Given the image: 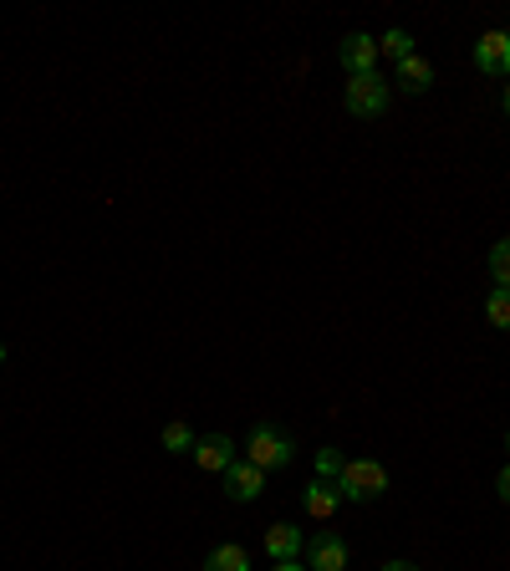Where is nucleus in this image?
I'll return each mask as SVG.
<instances>
[{
	"label": "nucleus",
	"mask_w": 510,
	"mask_h": 571,
	"mask_svg": "<svg viewBox=\"0 0 510 571\" xmlns=\"http://www.w3.org/2000/svg\"><path fill=\"white\" fill-rule=\"evenodd\" d=\"M337 490H342V500L367 505V500H378L383 490H388V469H383L378 459H348L342 475H337Z\"/></svg>",
	"instance_id": "f257e3e1"
},
{
	"label": "nucleus",
	"mask_w": 510,
	"mask_h": 571,
	"mask_svg": "<svg viewBox=\"0 0 510 571\" xmlns=\"http://www.w3.org/2000/svg\"><path fill=\"white\" fill-rule=\"evenodd\" d=\"M337 500H342L337 480H311V484H306V495H302V505H306V515H311V521H327V515L337 511Z\"/></svg>",
	"instance_id": "9d476101"
},
{
	"label": "nucleus",
	"mask_w": 510,
	"mask_h": 571,
	"mask_svg": "<svg viewBox=\"0 0 510 571\" xmlns=\"http://www.w3.org/2000/svg\"><path fill=\"white\" fill-rule=\"evenodd\" d=\"M352 117H383L388 113V82L378 72H363V77H348V92H342Z\"/></svg>",
	"instance_id": "7ed1b4c3"
},
{
	"label": "nucleus",
	"mask_w": 510,
	"mask_h": 571,
	"mask_svg": "<svg viewBox=\"0 0 510 571\" xmlns=\"http://www.w3.org/2000/svg\"><path fill=\"white\" fill-rule=\"evenodd\" d=\"M398 88H404V92H429V88H434V67H429L423 57L398 61Z\"/></svg>",
	"instance_id": "9b49d317"
},
{
	"label": "nucleus",
	"mask_w": 510,
	"mask_h": 571,
	"mask_svg": "<svg viewBox=\"0 0 510 571\" xmlns=\"http://www.w3.org/2000/svg\"><path fill=\"white\" fill-rule=\"evenodd\" d=\"M271 571H306V567H302V561H276Z\"/></svg>",
	"instance_id": "aec40b11"
},
{
	"label": "nucleus",
	"mask_w": 510,
	"mask_h": 571,
	"mask_svg": "<svg viewBox=\"0 0 510 571\" xmlns=\"http://www.w3.org/2000/svg\"><path fill=\"white\" fill-rule=\"evenodd\" d=\"M219 480H225V495L246 505V500H261V490H265V469H256L250 459H235V465L225 469Z\"/></svg>",
	"instance_id": "0eeeda50"
},
{
	"label": "nucleus",
	"mask_w": 510,
	"mask_h": 571,
	"mask_svg": "<svg viewBox=\"0 0 510 571\" xmlns=\"http://www.w3.org/2000/svg\"><path fill=\"white\" fill-rule=\"evenodd\" d=\"M204 571H250V551L246 546H215L204 557Z\"/></svg>",
	"instance_id": "f8f14e48"
},
{
	"label": "nucleus",
	"mask_w": 510,
	"mask_h": 571,
	"mask_svg": "<svg viewBox=\"0 0 510 571\" xmlns=\"http://www.w3.org/2000/svg\"><path fill=\"white\" fill-rule=\"evenodd\" d=\"M496 490H500V500L510 505V465H500V475H496Z\"/></svg>",
	"instance_id": "a211bd4d"
},
{
	"label": "nucleus",
	"mask_w": 510,
	"mask_h": 571,
	"mask_svg": "<svg viewBox=\"0 0 510 571\" xmlns=\"http://www.w3.org/2000/svg\"><path fill=\"white\" fill-rule=\"evenodd\" d=\"M0 363H5V342H0Z\"/></svg>",
	"instance_id": "4be33fe9"
},
{
	"label": "nucleus",
	"mask_w": 510,
	"mask_h": 571,
	"mask_svg": "<svg viewBox=\"0 0 510 571\" xmlns=\"http://www.w3.org/2000/svg\"><path fill=\"white\" fill-rule=\"evenodd\" d=\"M378 57L408 61V57H413V36H408L404 26H394V31H388V36H383V42H378Z\"/></svg>",
	"instance_id": "ddd939ff"
},
{
	"label": "nucleus",
	"mask_w": 510,
	"mask_h": 571,
	"mask_svg": "<svg viewBox=\"0 0 510 571\" xmlns=\"http://www.w3.org/2000/svg\"><path fill=\"white\" fill-rule=\"evenodd\" d=\"M194 465L204 469V475H225V469L235 465V444L225 439V434H204V439H194Z\"/></svg>",
	"instance_id": "6e6552de"
},
{
	"label": "nucleus",
	"mask_w": 510,
	"mask_h": 571,
	"mask_svg": "<svg viewBox=\"0 0 510 571\" xmlns=\"http://www.w3.org/2000/svg\"><path fill=\"white\" fill-rule=\"evenodd\" d=\"M342 465H348V459L337 455V449H317V480H337Z\"/></svg>",
	"instance_id": "f3484780"
},
{
	"label": "nucleus",
	"mask_w": 510,
	"mask_h": 571,
	"mask_svg": "<svg viewBox=\"0 0 510 571\" xmlns=\"http://www.w3.org/2000/svg\"><path fill=\"white\" fill-rule=\"evenodd\" d=\"M302 530H296L292 526V521H281V526H271V530H265V557H271V561H296V557H302Z\"/></svg>",
	"instance_id": "1a4fd4ad"
},
{
	"label": "nucleus",
	"mask_w": 510,
	"mask_h": 571,
	"mask_svg": "<svg viewBox=\"0 0 510 571\" xmlns=\"http://www.w3.org/2000/svg\"><path fill=\"white\" fill-rule=\"evenodd\" d=\"M292 455H296V444L286 439L276 424H256V429H250L246 459L256 469H286V465H292Z\"/></svg>",
	"instance_id": "f03ea898"
},
{
	"label": "nucleus",
	"mask_w": 510,
	"mask_h": 571,
	"mask_svg": "<svg viewBox=\"0 0 510 571\" xmlns=\"http://www.w3.org/2000/svg\"><path fill=\"white\" fill-rule=\"evenodd\" d=\"M485 317H490V327L510 332V292H506V286H496V292H490V301H485Z\"/></svg>",
	"instance_id": "4468645a"
},
{
	"label": "nucleus",
	"mask_w": 510,
	"mask_h": 571,
	"mask_svg": "<svg viewBox=\"0 0 510 571\" xmlns=\"http://www.w3.org/2000/svg\"><path fill=\"white\" fill-rule=\"evenodd\" d=\"M500 103H506V117H510V82H506V98H500Z\"/></svg>",
	"instance_id": "412c9836"
},
{
	"label": "nucleus",
	"mask_w": 510,
	"mask_h": 571,
	"mask_svg": "<svg viewBox=\"0 0 510 571\" xmlns=\"http://www.w3.org/2000/svg\"><path fill=\"white\" fill-rule=\"evenodd\" d=\"M383 571H419V567H413V561H388Z\"/></svg>",
	"instance_id": "6ab92c4d"
},
{
	"label": "nucleus",
	"mask_w": 510,
	"mask_h": 571,
	"mask_svg": "<svg viewBox=\"0 0 510 571\" xmlns=\"http://www.w3.org/2000/svg\"><path fill=\"white\" fill-rule=\"evenodd\" d=\"M506 449H510V429H506Z\"/></svg>",
	"instance_id": "5701e85b"
},
{
	"label": "nucleus",
	"mask_w": 510,
	"mask_h": 571,
	"mask_svg": "<svg viewBox=\"0 0 510 571\" xmlns=\"http://www.w3.org/2000/svg\"><path fill=\"white\" fill-rule=\"evenodd\" d=\"M302 551H306V571H348V541L337 530H317Z\"/></svg>",
	"instance_id": "39448f33"
},
{
	"label": "nucleus",
	"mask_w": 510,
	"mask_h": 571,
	"mask_svg": "<svg viewBox=\"0 0 510 571\" xmlns=\"http://www.w3.org/2000/svg\"><path fill=\"white\" fill-rule=\"evenodd\" d=\"M490 276H496V286L510 292V235L500 240V245H490Z\"/></svg>",
	"instance_id": "2eb2a0df"
},
{
	"label": "nucleus",
	"mask_w": 510,
	"mask_h": 571,
	"mask_svg": "<svg viewBox=\"0 0 510 571\" xmlns=\"http://www.w3.org/2000/svg\"><path fill=\"white\" fill-rule=\"evenodd\" d=\"M337 61L348 67V77H363V72H378V36L367 31H352L337 42Z\"/></svg>",
	"instance_id": "20e7f679"
},
{
	"label": "nucleus",
	"mask_w": 510,
	"mask_h": 571,
	"mask_svg": "<svg viewBox=\"0 0 510 571\" xmlns=\"http://www.w3.org/2000/svg\"><path fill=\"white\" fill-rule=\"evenodd\" d=\"M475 67L485 77H510V31H485L475 42Z\"/></svg>",
	"instance_id": "423d86ee"
},
{
	"label": "nucleus",
	"mask_w": 510,
	"mask_h": 571,
	"mask_svg": "<svg viewBox=\"0 0 510 571\" xmlns=\"http://www.w3.org/2000/svg\"><path fill=\"white\" fill-rule=\"evenodd\" d=\"M163 449H169V455H190V449H194L190 424H169V429H163Z\"/></svg>",
	"instance_id": "dca6fc26"
}]
</instances>
